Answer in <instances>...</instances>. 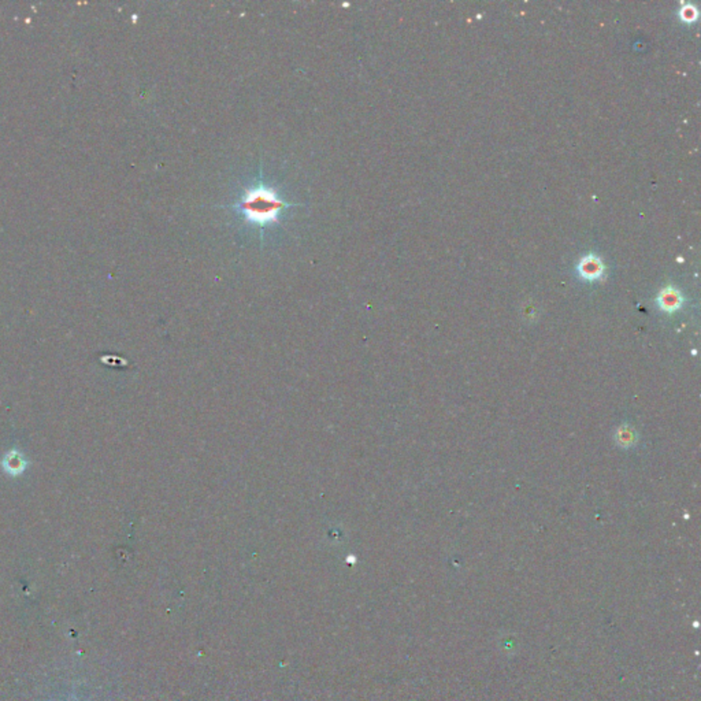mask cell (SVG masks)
I'll return each mask as SVG.
<instances>
[{"label": "cell", "instance_id": "1", "mask_svg": "<svg viewBox=\"0 0 701 701\" xmlns=\"http://www.w3.org/2000/svg\"><path fill=\"white\" fill-rule=\"evenodd\" d=\"M234 207L244 216L245 220L264 226L277 222L278 214L289 207V204L284 203L274 189L264 185L262 179H259L255 186L245 191Z\"/></svg>", "mask_w": 701, "mask_h": 701}, {"label": "cell", "instance_id": "2", "mask_svg": "<svg viewBox=\"0 0 701 701\" xmlns=\"http://www.w3.org/2000/svg\"><path fill=\"white\" fill-rule=\"evenodd\" d=\"M603 268H604L603 263L593 255H588L586 258L582 259V262L579 264L581 274L589 280H595V278L600 277L603 273Z\"/></svg>", "mask_w": 701, "mask_h": 701}, {"label": "cell", "instance_id": "3", "mask_svg": "<svg viewBox=\"0 0 701 701\" xmlns=\"http://www.w3.org/2000/svg\"><path fill=\"white\" fill-rule=\"evenodd\" d=\"M4 467L8 470L10 474H18L24 470V460L19 455H15V453H10L7 455L6 460L3 462Z\"/></svg>", "mask_w": 701, "mask_h": 701}, {"label": "cell", "instance_id": "4", "mask_svg": "<svg viewBox=\"0 0 701 701\" xmlns=\"http://www.w3.org/2000/svg\"><path fill=\"white\" fill-rule=\"evenodd\" d=\"M660 303L663 305L664 308H675L679 305V296L675 291L667 289L663 292V295L660 298Z\"/></svg>", "mask_w": 701, "mask_h": 701}, {"label": "cell", "instance_id": "5", "mask_svg": "<svg viewBox=\"0 0 701 701\" xmlns=\"http://www.w3.org/2000/svg\"><path fill=\"white\" fill-rule=\"evenodd\" d=\"M681 14H682V17H684L686 21H693V19H695V17H696V10H695L693 7H691V6H686V7L681 11Z\"/></svg>", "mask_w": 701, "mask_h": 701}]
</instances>
